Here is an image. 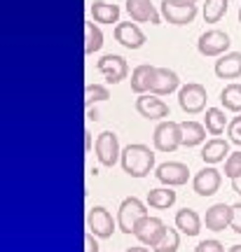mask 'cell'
<instances>
[{
	"label": "cell",
	"instance_id": "cell-26",
	"mask_svg": "<svg viewBox=\"0 0 241 252\" xmlns=\"http://www.w3.org/2000/svg\"><path fill=\"white\" fill-rule=\"evenodd\" d=\"M220 103L230 112H241V84L239 82L225 84V89L220 91Z\"/></svg>",
	"mask_w": 241,
	"mask_h": 252
},
{
	"label": "cell",
	"instance_id": "cell-42",
	"mask_svg": "<svg viewBox=\"0 0 241 252\" xmlns=\"http://www.w3.org/2000/svg\"><path fill=\"white\" fill-rule=\"evenodd\" d=\"M188 2H197V0H188Z\"/></svg>",
	"mask_w": 241,
	"mask_h": 252
},
{
	"label": "cell",
	"instance_id": "cell-30",
	"mask_svg": "<svg viewBox=\"0 0 241 252\" xmlns=\"http://www.w3.org/2000/svg\"><path fill=\"white\" fill-rule=\"evenodd\" d=\"M178 248H180L178 231H176V229H169V231H166V236H164V241L155 248V252H176Z\"/></svg>",
	"mask_w": 241,
	"mask_h": 252
},
{
	"label": "cell",
	"instance_id": "cell-19",
	"mask_svg": "<svg viewBox=\"0 0 241 252\" xmlns=\"http://www.w3.org/2000/svg\"><path fill=\"white\" fill-rule=\"evenodd\" d=\"M230 154H232L230 152V140H223V138H211V140H206L204 147H201V159H204L208 166L227 161Z\"/></svg>",
	"mask_w": 241,
	"mask_h": 252
},
{
	"label": "cell",
	"instance_id": "cell-28",
	"mask_svg": "<svg viewBox=\"0 0 241 252\" xmlns=\"http://www.w3.org/2000/svg\"><path fill=\"white\" fill-rule=\"evenodd\" d=\"M227 5H230V0H206L204 9H201L204 21L206 24H218L227 14Z\"/></svg>",
	"mask_w": 241,
	"mask_h": 252
},
{
	"label": "cell",
	"instance_id": "cell-37",
	"mask_svg": "<svg viewBox=\"0 0 241 252\" xmlns=\"http://www.w3.org/2000/svg\"><path fill=\"white\" fill-rule=\"evenodd\" d=\"M87 119H89V122H96V119H98V110L96 108H89V115H87Z\"/></svg>",
	"mask_w": 241,
	"mask_h": 252
},
{
	"label": "cell",
	"instance_id": "cell-2",
	"mask_svg": "<svg viewBox=\"0 0 241 252\" xmlns=\"http://www.w3.org/2000/svg\"><path fill=\"white\" fill-rule=\"evenodd\" d=\"M152 143H155V150H160V152H176L183 145L180 122H173V119L160 122L155 128V135H152Z\"/></svg>",
	"mask_w": 241,
	"mask_h": 252
},
{
	"label": "cell",
	"instance_id": "cell-7",
	"mask_svg": "<svg viewBox=\"0 0 241 252\" xmlns=\"http://www.w3.org/2000/svg\"><path fill=\"white\" fill-rule=\"evenodd\" d=\"M230 35L220 31V28H208L204 31L201 35H199V42H197V49H199V54L201 56H220L227 54V49H230Z\"/></svg>",
	"mask_w": 241,
	"mask_h": 252
},
{
	"label": "cell",
	"instance_id": "cell-12",
	"mask_svg": "<svg viewBox=\"0 0 241 252\" xmlns=\"http://www.w3.org/2000/svg\"><path fill=\"white\" fill-rule=\"evenodd\" d=\"M220 185H223V175H220V171L215 166L201 168L195 175V180H192V189H195V194H199V196H213L215 191L220 189Z\"/></svg>",
	"mask_w": 241,
	"mask_h": 252
},
{
	"label": "cell",
	"instance_id": "cell-13",
	"mask_svg": "<svg viewBox=\"0 0 241 252\" xmlns=\"http://www.w3.org/2000/svg\"><path fill=\"white\" fill-rule=\"evenodd\" d=\"M115 40L120 45H124L126 49H141L145 45V33L136 21H122L115 26Z\"/></svg>",
	"mask_w": 241,
	"mask_h": 252
},
{
	"label": "cell",
	"instance_id": "cell-10",
	"mask_svg": "<svg viewBox=\"0 0 241 252\" xmlns=\"http://www.w3.org/2000/svg\"><path fill=\"white\" fill-rule=\"evenodd\" d=\"M98 72L106 77L108 84H120L129 75V63L120 54H106L98 61Z\"/></svg>",
	"mask_w": 241,
	"mask_h": 252
},
{
	"label": "cell",
	"instance_id": "cell-18",
	"mask_svg": "<svg viewBox=\"0 0 241 252\" xmlns=\"http://www.w3.org/2000/svg\"><path fill=\"white\" fill-rule=\"evenodd\" d=\"M155 72L157 68L150 65V63H141V65H136L134 70H131V91L138 94V96H143V94H150L152 89V82H155Z\"/></svg>",
	"mask_w": 241,
	"mask_h": 252
},
{
	"label": "cell",
	"instance_id": "cell-14",
	"mask_svg": "<svg viewBox=\"0 0 241 252\" xmlns=\"http://www.w3.org/2000/svg\"><path fill=\"white\" fill-rule=\"evenodd\" d=\"M136 110H138V115L145 119H161L169 117V105L160 98V96H155V94H143V96H138L136 98Z\"/></svg>",
	"mask_w": 241,
	"mask_h": 252
},
{
	"label": "cell",
	"instance_id": "cell-32",
	"mask_svg": "<svg viewBox=\"0 0 241 252\" xmlns=\"http://www.w3.org/2000/svg\"><path fill=\"white\" fill-rule=\"evenodd\" d=\"M227 135H230V143H234V145H239L241 147V115L230 122V126H227Z\"/></svg>",
	"mask_w": 241,
	"mask_h": 252
},
{
	"label": "cell",
	"instance_id": "cell-21",
	"mask_svg": "<svg viewBox=\"0 0 241 252\" xmlns=\"http://www.w3.org/2000/svg\"><path fill=\"white\" fill-rule=\"evenodd\" d=\"M176 229H180L185 236H197L201 231V217L192 208H183L176 213Z\"/></svg>",
	"mask_w": 241,
	"mask_h": 252
},
{
	"label": "cell",
	"instance_id": "cell-6",
	"mask_svg": "<svg viewBox=\"0 0 241 252\" xmlns=\"http://www.w3.org/2000/svg\"><path fill=\"white\" fill-rule=\"evenodd\" d=\"M206 87L199 82H188L178 89V105L188 115H199L206 108Z\"/></svg>",
	"mask_w": 241,
	"mask_h": 252
},
{
	"label": "cell",
	"instance_id": "cell-33",
	"mask_svg": "<svg viewBox=\"0 0 241 252\" xmlns=\"http://www.w3.org/2000/svg\"><path fill=\"white\" fill-rule=\"evenodd\" d=\"M195 252H225V245L215 238H208V241H201V243L195 248Z\"/></svg>",
	"mask_w": 241,
	"mask_h": 252
},
{
	"label": "cell",
	"instance_id": "cell-38",
	"mask_svg": "<svg viewBox=\"0 0 241 252\" xmlns=\"http://www.w3.org/2000/svg\"><path fill=\"white\" fill-rule=\"evenodd\" d=\"M126 252H150V250H148L145 245H134V248H129Z\"/></svg>",
	"mask_w": 241,
	"mask_h": 252
},
{
	"label": "cell",
	"instance_id": "cell-39",
	"mask_svg": "<svg viewBox=\"0 0 241 252\" xmlns=\"http://www.w3.org/2000/svg\"><path fill=\"white\" fill-rule=\"evenodd\" d=\"M232 189L237 191V194H241V178H237V180H232Z\"/></svg>",
	"mask_w": 241,
	"mask_h": 252
},
{
	"label": "cell",
	"instance_id": "cell-20",
	"mask_svg": "<svg viewBox=\"0 0 241 252\" xmlns=\"http://www.w3.org/2000/svg\"><path fill=\"white\" fill-rule=\"evenodd\" d=\"M215 75L220 80H237L241 77V52H227L215 61Z\"/></svg>",
	"mask_w": 241,
	"mask_h": 252
},
{
	"label": "cell",
	"instance_id": "cell-31",
	"mask_svg": "<svg viewBox=\"0 0 241 252\" xmlns=\"http://www.w3.org/2000/svg\"><path fill=\"white\" fill-rule=\"evenodd\" d=\"M225 175L230 180L241 178V152H232L227 157V161H225Z\"/></svg>",
	"mask_w": 241,
	"mask_h": 252
},
{
	"label": "cell",
	"instance_id": "cell-35",
	"mask_svg": "<svg viewBox=\"0 0 241 252\" xmlns=\"http://www.w3.org/2000/svg\"><path fill=\"white\" fill-rule=\"evenodd\" d=\"M84 245H87V250L84 252H98V243H96V236L94 234L84 236Z\"/></svg>",
	"mask_w": 241,
	"mask_h": 252
},
{
	"label": "cell",
	"instance_id": "cell-22",
	"mask_svg": "<svg viewBox=\"0 0 241 252\" xmlns=\"http://www.w3.org/2000/svg\"><path fill=\"white\" fill-rule=\"evenodd\" d=\"M91 17L96 24H117V19H120V7L113 5V2H106V0H94L91 2Z\"/></svg>",
	"mask_w": 241,
	"mask_h": 252
},
{
	"label": "cell",
	"instance_id": "cell-23",
	"mask_svg": "<svg viewBox=\"0 0 241 252\" xmlns=\"http://www.w3.org/2000/svg\"><path fill=\"white\" fill-rule=\"evenodd\" d=\"M180 131H183V145L185 147H195L206 140V126L195 122V119H185L180 122Z\"/></svg>",
	"mask_w": 241,
	"mask_h": 252
},
{
	"label": "cell",
	"instance_id": "cell-1",
	"mask_svg": "<svg viewBox=\"0 0 241 252\" xmlns=\"http://www.w3.org/2000/svg\"><path fill=\"white\" fill-rule=\"evenodd\" d=\"M122 168L131 178H145L155 168V152L143 143H131L122 150Z\"/></svg>",
	"mask_w": 241,
	"mask_h": 252
},
{
	"label": "cell",
	"instance_id": "cell-25",
	"mask_svg": "<svg viewBox=\"0 0 241 252\" xmlns=\"http://www.w3.org/2000/svg\"><path fill=\"white\" fill-rule=\"evenodd\" d=\"M204 126L206 131L211 135H218L225 133V128H227V117H225V112L220 108H206V117H204Z\"/></svg>",
	"mask_w": 241,
	"mask_h": 252
},
{
	"label": "cell",
	"instance_id": "cell-41",
	"mask_svg": "<svg viewBox=\"0 0 241 252\" xmlns=\"http://www.w3.org/2000/svg\"><path fill=\"white\" fill-rule=\"evenodd\" d=\"M239 21H241V7H239Z\"/></svg>",
	"mask_w": 241,
	"mask_h": 252
},
{
	"label": "cell",
	"instance_id": "cell-3",
	"mask_svg": "<svg viewBox=\"0 0 241 252\" xmlns=\"http://www.w3.org/2000/svg\"><path fill=\"white\" fill-rule=\"evenodd\" d=\"M148 217V210H145V203L141 198L136 196H126L122 203H120V213H117V226H120V231H124V234H134L136 224Z\"/></svg>",
	"mask_w": 241,
	"mask_h": 252
},
{
	"label": "cell",
	"instance_id": "cell-29",
	"mask_svg": "<svg viewBox=\"0 0 241 252\" xmlns=\"http://www.w3.org/2000/svg\"><path fill=\"white\" fill-rule=\"evenodd\" d=\"M110 98V91H108L106 84H87L84 87V105L91 108V103H98V100H108Z\"/></svg>",
	"mask_w": 241,
	"mask_h": 252
},
{
	"label": "cell",
	"instance_id": "cell-34",
	"mask_svg": "<svg viewBox=\"0 0 241 252\" xmlns=\"http://www.w3.org/2000/svg\"><path fill=\"white\" fill-rule=\"evenodd\" d=\"M232 231L234 234H241V203H234L232 206Z\"/></svg>",
	"mask_w": 241,
	"mask_h": 252
},
{
	"label": "cell",
	"instance_id": "cell-15",
	"mask_svg": "<svg viewBox=\"0 0 241 252\" xmlns=\"http://www.w3.org/2000/svg\"><path fill=\"white\" fill-rule=\"evenodd\" d=\"M126 12L136 24H160L161 12L152 5V0H126Z\"/></svg>",
	"mask_w": 241,
	"mask_h": 252
},
{
	"label": "cell",
	"instance_id": "cell-27",
	"mask_svg": "<svg viewBox=\"0 0 241 252\" xmlns=\"http://www.w3.org/2000/svg\"><path fill=\"white\" fill-rule=\"evenodd\" d=\"M103 47V33L94 21H84V54H94Z\"/></svg>",
	"mask_w": 241,
	"mask_h": 252
},
{
	"label": "cell",
	"instance_id": "cell-24",
	"mask_svg": "<svg viewBox=\"0 0 241 252\" xmlns=\"http://www.w3.org/2000/svg\"><path fill=\"white\" fill-rule=\"evenodd\" d=\"M176 203V191L171 187H157L148 191V206L157 210H166Z\"/></svg>",
	"mask_w": 241,
	"mask_h": 252
},
{
	"label": "cell",
	"instance_id": "cell-40",
	"mask_svg": "<svg viewBox=\"0 0 241 252\" xmlns=\"http://www.w3.org/2000/svg\"><path fill=\"white\" fill-rule=\"evenodd\" d=\"M227 252H241V245H232V248H230Z\"/></svg>",
	"mask_w": 241,
	"mask_h": 252
},
{
	"label": "cell",
	"instance_id": "cell-16",
	"mask_svg": "<svg viewBox=\"0 0 241 252\" xmlns=\"http://www.w3.org/2000/svg\"><path fill=\"white\" fill-rule=\"evenodd\" d=\"M204 224L211 231H225L227 226L232 224V206H227V203H213V206L206 210Z\"/></svg>",
	"mask_w": 241,
	"mask_h": 252
},
{
	"label": "cell",
	"instance_id": "cell-17",
	"mask_svg": "<svg viewBox=\"0 0 241 252\" xmlns=\"http://www.w3.org/2000/svg\"><path fill=\"white\" fill-rule=\"evenodd\" d=\"M176 89H180L178 72L171 70V68H157L150 94H155V96H169V94H173Z\"/></svg>",
	"mask_w": 241,
	"mask_h": 252
},
{
	"label": "cell",
	"instance_id": "cell-9",
	"mask_svg": "<svg viewBox=\"0 0 241 252\" xmlns=\"http://www.w3.org/2000/svg\"><path fill=\"white\" fill-rule=\"evenodd\" d=\"M87 226H89V234H94L96 238H110L117 224L108 208L94 206V208H89V213H87Z\"/></svg>",
	"mask_w": 241,
	"mask_h": 252
},
{
	"label": "cell",
	"instance_id": "cell-4",
	"mask_svg": "<svg viewBox=\"0 0 241 252\" xmlns=\"http://www.w3.org/2000/svg\"><path fill=\"white\" fill-rule=\"evenodd\" d=\"M160 12L169 24H173V26H185V24H192V21H195L197 2H188V0H161Z\"/></svg>",
	"mask_w": 241,
	"mask_h": 252
},
{
	"label": "cell",
	"instance_id": "cell-11",
	"mask_svg": "<svg viewBox=\"0 0 241 252\" xmlns=\"http://www.w3.org/2000/svg\"><path fill=\"white\" fill-rule=\"evenodd\" d=\"M155 175L166 187H180V185H185L190 180V168L183 161H164L157 166Z\"/></svg>",
	"mask_w": 241,
	"mask_h": 252
},
{
	"label": "cell",
	"instance_id": "cell-5",
	"mask_svg": "<svg viewBox=\"0 0 241 252\" xmlns=\"http://www.w3.org/2000/svg\"><path fill=\"white\" fill-rule=\"evenodd\" d=\"M166 224H164V220L160 217H143L134 229V236L138 238V243L145 245V248H157V245L164 241V236H166Z\"/></svg>",
	"mask_w": 241,
	"mask_h": 252
},
{
	"label": "cell",
	"instance_id": "cell-8",
	"mask_svg": "<svg viewBox=\"0 0 241 252\" xmlns=\"http://www.w3.org/2000/svg\"><path fill=\"white\" fill-rule=\"evenodd\" d=\"M94 152H96L98 161L113 168L120 159H122V150H120V138H117L115 131H103L98 133L96 145H94Z\"/></svg>",
	"mask_w": 241,
	"mask_h": 252
},
{
	"label": "cell",
	"instance_id": "cell-36",
	"mask_svg": "<svg viewBox=\"0 0 241 252\" xmlns=\"http://www.w3.org/2000/svg\"><path fill=\"white\" fill-rule=\"evenodd\" d=\"M84 150H87V152L91 150V133L89 131H84Z\"/></svg>",
	"mask_w": 241,
	"mask_h": 252
}]
</instances>
